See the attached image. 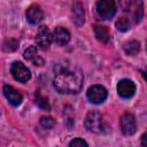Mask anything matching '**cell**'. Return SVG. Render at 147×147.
<instances>
[{
  "label": "cell",
  "mask_w": 147,
  "mask_h": 147,
  "mask_svg": "<svg viewBox=\"0 0 147 147\" xmlns=\"http://www.w3.org/2000/svg\"><path fill=\"white\" fill-rule=\"evenodd\" d=\"M10 72L13 77L15 78V80L21 82V83H25L31 78L30 70L22 62H17V61L14 62L10 67Z\"/></svg>",
  "instance_id": "cell-4"
},
{
  "label": "cell",
  "mask_w": 147,
  "mask_h": 147,
  "mask_svg": "<svg viewBox=\"0 0 147 147\" xmlns=\"http://www.w3.org/2000/svg\"><path fill=\"white\" fill-rule=\"evenodd\" d=\"M84 17H85V14H84V8L82 3L76 2L72 6V21L77 26H82L84 23Z\"/></svg>",
  "instance_id": "cell-14"
},
{
  "label": "cell",
  "mask_w": 147,
  "mask_h": 147,
  "mask_svg": "<svg viewBox=\"0 0 147 147\" xmlns=\"http://www.w3.org/2000/svg\"><path fill=\"white\" fill-rule=\"evenodd\" d=\"M122 8L125 11L133 10L136 21H139L142 15V3L140 0H119Z\"/></svg>",
  "instance_id": "cell-9"
},
{
  "label": "cell",
  "mask_w": 147,
  "mask_h": 147,
  "mask_svg": "<svg viewBox=\"0 0 147 147\" xmlns=\"http://www.w3.org/2000/svg\"><path fill=\"white\" fill-rule=\"evenodd\" d=\"M36 103L39 106V108H41L42 110H49V103L47 101V99L45 96H42L40 93L36 94Z\"/></svg>",
  "instance_id": "cell-19"
},
{
  "label": "cell",
  "mask_w": 147,
  "mask_h": 147,
  "mask_svg": "<svg viewBox=\"0 0 147 147\" xmlns=\"http://www.w3.org/2000/svg\"><path fill=\"white\" fill-rule=\"evenodd\" d=\"M17 46H18V41L16 39H7L2 45V49L5 52H13L17 48Z\"/></svg>",
  "instance_id": "cell-18"
},
{
  "label": "cell",
  "mask_w": 147,
  "mask_h": 147,
  "mask_svg": "<svg viewBox=\"0 0 147 147\" xmlns=\"http://www.w3.org/2000/svg\"><path fill=\"white\" fill-rule=\"evenodd\" d=\"M117 92L118 95L123 99H130L133 96L136 92V85L130 79H122L117 84Z\"/></svg>",
  "instance_id": "cell-7"
},
{
  "label": "cell",
  "mask_w": 147,
  "mask_h": 147,
  "mask_svg": "<svg viewBox=\"0 0 147 147\" xmlns=\"http://www.w3.org/2000/svg\"><path fill=\"white\" fill-rule=\"evenodd\" d=\"M36 41L38 44V46L42 49H47L51 46L52 42V32L49 31V29L45 25H41L37 32V37H36Z\"/></svg>",
  "instance_id": "cell-8"
},
{
  "label": "cell",
  "mask_w": 147,
  "mask_h": 147,
  "mask_svg": "<svg viewBox=\"0 0 147 147\" xmlns=\"http://www.w3.org/2000/svg\"><path fill=\"white\" fill-rule=\"evenodd\" d=\"M107 90L101 85H93L87 90V99L95 105L102 103L107 99Z\"/></svg>",
  "instance_id": "cell-5"
},
{
  "label": "cell",
  "mask_w": 147,
  "mask_h": 147,
  "mask_svg": "<svg viewBox=\"0 0 147 147\" xmlns=\"http://www.w3.org/2000/svg\"><path fill=\"white\" fill-rule=\"evenodd\" d=\"M96 13L102 20L111 18L116 13L115 0H99L96 3Z\"/></svg>",
  "instance_id": "cell-2"
},
{
  "label": "cell",
  "mask_w": 147,
  "mask_h": 147,
  "mask_svg": "<svg viewBox=\"0 0 147 147\" xmlns=\"http://www.w3.org/2000/svg\"><path fill=\"white\" fill-rule=\"evenodd\" d=\"M3 94H5V96H6V99L9 101V103L10 105H13V106H18V105H21V102H22V94L17 91V90H15L13 86H10V85H5L3 86Z\"/></svg>",
  "instance_id": "cell-10"
},
{
  "label": "cell",
  "mask_w": 147,
  "mask_h": 147,
  "mask_svg": "<svg viewBox=\"0 0 147 147\" xmlns=\"http://www.w3.org/2000/svg\"><path fill=\"white\" fill-rule=\"evenodd\" d=\"M44 17L42 10L38 5H32L26 10V20L30 24H38Z\"/></svg>",
  "instance_id": "cell-11"
},
{
  "label": "cell",
  "mask_w": 147,
  "mask_h": 147,
  "mask_svg": "<svg viewBox=\"0 0 147 147\" xmlns=\"http://www.w3.org/2000/svg\"><path fill=\"white\" fill-rule=\"evenodd\" d=\"M83 74L77 69H62L53 80V85L57 92L62 94H76L83 87Z\"/></svg>",
  "instance_id": "cell-1"
},
{
  "label": "cell",
  "mask_w": 147,
  "mask_h": 147,
  "mask_svg": "<svg viewBox=\"0 0 147 147\" xmlns=\"http://www.w3.org/2000/svg\"><path fill=\"white\" fill-rule=\"evenodd\" d=\"M94 33H95V37L96 39L100 41V42H108L109 39H110V34H109V31L106 26L103 25H95L94 26Z\"/></svg>",
  "instance_id": "cell-15"
},
{
  "label": "cell",
  "mask_w": 147,
  "mask_h": 147,
  "mask_svg": "<svg viewBox=\"0 0 147 147\" xmlns=\"http://www.w3.org/2000/svg\"><path fill=\"white\" fill-rule=\"evenodd\" d=\"M24 57L25 60L32 62L36 65H42L44 64V59L38 54L37 46H30L24 51Z\"/></svg>",
  "instance_id": "cell-13"
},
{
  "label": "cell",
  "mask_w": 147,
  "mask_h": 147,
  "mask_svg": "<svg viewBox=\"0 0 147 147\" xmlns=\"http://www.w3.org/2000/svg\"><path fill=\"white\" fill-rule=\"evenodd\" d=\"M119 125H121V130L122 132L125 134V136H131L136 132V127H137V124H136V118L132 114H124L121 119H119Z\"/></svg>",
  "instance_id": "cell-6"
},
{
  "label": "cell",
  "mask_w": 147,
  "mask_h": 147,
  "mask_svg": "<svg viewBox=\"0 0 147 147\" xmlns=\"http://www.w3.org/2000/svg\"><path fill=\"white\" fill-rule=\"evenodd\" d=\"M123 47H124V51L127 55H136L140 51V44L136 40H131L129 42H125Z\"/></svg>",
  "instance_id": "cell-16"
},
{
  "label": "cell",
  "mask_w": 147,
  "mask_h": 147,
  "mask_svg": "<svg viewBox=\"0 0 147 147\" xmlns=\"http://www.w3.org/2000/svg\"><path fill=\"white\" fill-rule=\"evenodd\" d=\"M85 127L94 133H100L102 131V116L99 111L92 110L85 117Z\"/></svg>",
  "instance_id": "cell-3"
},
{
  "label": "cell",
  "mask_w": 147,
  "mask_h": 147,
  "mask_svg": "<svg viewBox=\"0 0 147 147\" xmlns=\"http://www.w3.org/2000/svg\"><path fill=\"white\" fill-rule=\"evenodd\" d=\"M70 40V33L67 29L59 26L56 28L52 33V41H54L56 45H65Z\"/></svg>",
  "instance_id": "cell-12"
},
{
  "label": "cell",
  "mask_w": 147,
  "mask_h": 147,
  "mask_svg": "<svg viewBox=\"0 0 147 147\" xmlns=\"http://www.w3.org/2000/svg\"><path fill=\"white\" fill-rule=\"evenodd\" d=\"M69 146H70V147H76V146H87V142H86L85 140L80 139V138H76V139H74V140L69 144Z\"/></svg>",
  "instance_id": "cell-21"
},
{
  "label": "cell",
  "mask_w": 147,
  "mask_h": 147,
  "mask_svg": "<svg viewBox=\"0 0 147 147\" xmlns=\"http://www.w3.org/2000/svg\"><path fill=\"white\" fill-rule=\"evenodd\" d=\"M116 28H117L118 31H122V32L127 31L130 29V21H129V18L127 17H124V16L121 17V18H118L116 21Z\"/></svg>",
  "instance_id": "cell-17"
},
{
  "label": "cell",
  "mask_w": 147,
  "mask_h": 147,
  "mask_svg": "<svg viewBox=\"0 0 147 147\" xmlns=\"http://www.w3.org/2000/svg\"><path fill=\"white\" fill-rule=\"evenodd\" d=\"M40 124L45 129H52L55 125V121L49 116H44V117L40 118Z\"/></svg>",
  "instance_id": "cell-20"
}]
</instances>
